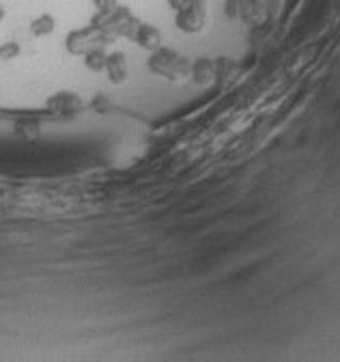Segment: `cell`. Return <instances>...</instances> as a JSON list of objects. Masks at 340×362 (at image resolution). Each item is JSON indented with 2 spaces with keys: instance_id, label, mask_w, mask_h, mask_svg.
<instances>
[{
  "instance_id": "cell-1",
  "label": "cell",
  "mask_w": 340,
  "mask_h": 362,
  "mask_svg": "<svg viewBox=\"0 0 340 362\" xmlns=\"http://www.w3.org/2000/svg\"><path fill=\"white\" fill-rule=\"evenodd\" d=\"M147 67L153 76L170 82V84H183L190 80V67H192V61L173 50V48H166V45H159L157 50L149 52V61H147Z\"/></svg>"
},
{
  "instance_id": "cell-2",
  "label": "cell",
  "mask_w": 340,
  "mask_h": 362,
  "mask_svg": "<svg viewBox=\"0 0 340 362\" xmlns=\"http://www.w3.org/2000/svg\"><path fill=\"white\" fill-rule=\"evenodd\" d=\"M114 35L89 24L82 28H73L65 37V50L71 57H84L93 50H106L110 43H114Z\"/></svg>"
},
{
  "instance_id": "cell-3",
  "label": "cell",
  "mask_w": 340,
  "mask_h": 362,
  "mask_svg": "<svg viewBox=\"0 0 340 362\" xmlns=\"http://www.w3.org/2000/svg\"><path fill=\"white\" fill-rule=\"evenodd\" d=\"M209 5L207 0H188L183 7L175 11V26L183 35H198L207 28Z\"/></svg>"
},
{
  "instance_id": "cell-4",
  "label": "cell",
  "mask_w": 340,
  "mask_h": 362,
  "mask_svg": "<svg viewBox=\"0 0 340 362\" xmlns=\"http://www.w3.org/2000/svg\"><path fill=\"white\" fill-rule=\"evenodd\" d=\"M132 16H134V13H132L130 7L116 5V7L110 9V11H95V16L91 18V24L97 26V28H102V30H106V33H110V35H114V37L119 39L123 26L132 20Z\"/></svg>"
},
{
  "instance_id": "cell-5",
  "label": "cell",
  "mask_w": 340,
  "mask_h": 362,
  "mask_svg": "<svg viewBox=\"0 0 340 362\" xmlns=\"http://www.w3.org/2000/svg\"><path fill=\"white\" fill-rule=\"evenodd\" d=\"M82 100L73 90H59V93L50 95L46 102V108L54 115H65V117H73L82 110Z\"/></svg>"
},
{
  "instance_id": "cell-6",
  "label": "cell",
  "mask_w": 340,
  "mask_h": 362,
  "mask_svg": "<svg viewBox=\"0 0 340 362\" xmlns=\"http://www.w3.org/2000/svg\"><path fill=\"white\" fill-rule=\"evenodd\" d=\"M130 41H134V43L138 45V48H142V50H147V52H153V50H157L159 45H162L164 35H162V30H159L155 24L142 22V20H140Z\"/></svg>"
},
{
  "instance_id": "cell-7",
  "label": "cell",
  "mask_w": 340,
  "mask_h": 362,
  "mask_svg": "<svg viewBox=\"0 0 340 362\" xmlns=\"http://www.w3.org/2000/svg\"><path fill=\"white\" fill-rule=\"evenodd\" d=\"M239 20L250 26H263L269 18L265 0H239Z\"/></svg>"
},
{
  "instance_id": "cell-8",
  "label": "cell",
  "mask_w": 340,
  "mask_h": 362,
  "mask_svg": "<svg viewBox=\"0 0 340 362\" xmlns=\"http://www.w3.org/2000/svg\"><path fill=\"white\" fill-rule=\"evenodd\" d=\"M108 82L114 86H121L130 80V65H127V54L125 52H112L108 54V63H106V71Z\"/></svg>"
},
{
  "instance_id": "cell-9",
  "label": "cell",
  "mask_w": 340,
  "mask_h": 362,
  "mask_svg": "<svg viewBox=\"0 0 340 362\" xmlns=\"http://www.w3.org/2000/svg\"><path fill=\"white\" fill-rule=\"evenodd\" d=\"M216 59H207V57H200L196 61H192V67H190V80H194L196 84L200 86H207L211 82H216Z\"/></svg>"
},
{
  "instance_id": "cell-10",
  "label": "cell",
  "mask_w": 340,
  "mask_h": 362,
  "mask_svg": "<svg viewBox=\"0 0 340 362\" xmlns=\"http://www.w3.org/2000/svg\"><path fill=\"white\" fill-rule=\"evenodd\" d=\"M28 30L32 37L41 39V37H48L56 30V18L52 13H39L37 18L30 20L28 24Z\"/></svg>"
},
{
  "instance_id": "cell-11",
  "label": "cell",
  "mask_w": 340,
  "mask_h": 362,
  "mask_svg": "<svg viewBox=\"0 0 340 362\" xmlns=\"http://www.w3.org/2000/svg\"><path fill=\"white\" fill-rule=\"evenodd\" d=\"M84 67L93 74H104L106 71V63H108V52L106 50H93L89 54H84Z\"/></svg>"
},
{
  "instance_id": "cell-12",
  "label": "cell",
  "mask_w": 340,
  "mask_h": 362,
  "mask_svg": "<svg viewBox=\"0 0 340 362\" xmlns=\"http://www.w3.org/2000/svg\"><path fill=\"white\" fill-rule=\"evenodd\" d=\"M216 67H218V71H216V80H226V78H233L235 74H237V69H239V65L233 61V59H216Z\"/></svg>"
},
{
  "instance_id": "cell-13",
  "label": "cell",
  "mask_w": 340,
  "mask_h": 362,
  "mask_svg": "<svg viewBox=\"0 0 340 362\" xmlns=\"http://www.w3.org/2000/svg\"><path fill=\"white\" fill-rule=\"evenodd\" d=\"M20 54H22V45L18 41H3L0 43V61L3 63L16 61Z\"/></svg>"
},
{
  "instance_id": "cell-14",
  "label": "cell",
  "mask_w": 340,
  "mask_h": 362,
  "mask_svg": "<svg viewBox=\"0 0 340 362\" xmlns=\"http://www.w3.org/2000/svg\"><path fill=\"white\" fill-rule=\"evenodd\" d=\"M91 108H93L97 115H108V112L112 110V104H110V100H108L106 95L97 93V95L93 98V102H91Z\"/></svg>"
},
{
  "instance_id": "cell-15",
  "label": "cell",
  "mask_w": 340,
  "mask_h": 362,
  "mask_svg": "<svg viewBox=\"0 0 340 362\" xmlns=\"http://www.w3.org/2000/svg\"><path fill=\"white\" fill-rule=\"evenodd\" d=\"M224 16L231 20H239V0H226L224 3Z\"/></svg>"
},
{
  "instance_id": "cell-16",
  "label": "cell",
  "mask_w": 340,
  "mask_h": 362,
  "mask_svg": "<svg viewBox=\"0 0 340 362\" xmlns=\"http://www.w3.org/2000/svg\"><path fill=\"white\" fill-rule=\"evenodd\" d=\"M93 5L97 11H110L119 5V0H93Z\"/></svg>"
},
{
  "instance_id": "cell-17",
  "label": "cell",
  "mask_w": 340,
  "mask_h": 362,
  "mask_svg": "<svg viewBox=\"0 0 340 362\" xmlns=\"http://www.w3.org/2000/svg\"><path fill=\"white\" fill-rule=\"evenodd\" d=\"M265 7L269 11V18H274L282 9V0H265Z\"/></svg>"
},
{
  "instance_id": "cell-18",
  "label": "cell",
  "mask_w": 340,
  "mask_h": 362,
  "mask_svg": "<svg viewBox=\"0 0 340 362\" xmlns=\"http://www.w3.org/2000/svg\"><path fill=\"white\" fill-rule=\"evenodd\" d=\"M166 3H168V7H170V9L177 11L179 7H183V5L188 3V0H166Z\"/></svg>"
},
{
  "instance_id": "cell-19",
  "label": "cell",
  "mask_w": 340,
  "mask_h": 362,
  "mask_svg": "<svg viewBox=\"0 0 340 362\" xmlns=\"http://www.w3.org/2000/svg\"><path fill=\"white\" fill-rule=\"evenodd\" d=\"M5 16H7V9H5V7H0V22L5 20Z\"/></svg>"
}]
</instances>
